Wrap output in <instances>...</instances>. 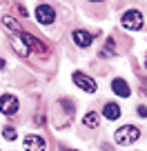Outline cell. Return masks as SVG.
I'll use <instances>...</instances> for the list:
<instances>
[{"label": "cell", "mask_w": 147, "mask_h": 151, "mask_svg": "<svg viewBox=\"0 0 147 151\" xmlns=\"http://www.w3.org/2000/svg\"><path fill=\"white\" fill-rule=\"evenodd\" d=\"M112 89H114V93L120 96V98H129V96H132V89H129L127 80H123V78H114V80H112Z\"/></svg>", "instance_id": "cell-10"}, {"label": "cell", "mask_w": 147, "mask_h": 151, "mask_svg": "<svg viewBox=\"0 0 147 151\" xmlns=\"http://www.w3.org/2000/svg\"><path fill=\"white\" fill-rule=\"evenodd\" d=\"M9 45L14 47V51L18 53V56H22V58H27L29 53H31V49H29V45L22 40V36H16L14 33V36L9 38Z\"/></svg>", "instance_id": "cell-8"}, {"label": "cell", "mask_w": 147, "mask_h": 151, "mask_svg": "<svg viewBox=\"0 0 147 151\" xmlns=\"http://www.w3.org/2000/svg\"><path fill=\"white\" fill-rule=\"evenodd\" d=\"M20 36H22V40L29 45V49H33L36 53H40V56H47V53H49L47 45H43V42H40V40H38L36 36H31V33H27V31H22Z\"/></svg>", "instance_id": "cell-7"}, {"label": "cell", "mask_w": 147, "mask_h": 151, "mask_svg": "<svg viewBox=\"0 0 147 151\" xmlns=\"http://www.w3.org/2000/svg\"><path fill=\"white\" fill-rule=\"evenodd\" d=\"M120 24H123V29H127V31H138V29H143L145 20H143V14L138 9H129V11L123 14Z\"/></svg>", "instance_id": "cell-2"}, {"label": "cell", "mask_w": 147, "mask_h": 151, "mask_svg": "<svg viewBox=\"0 0 147 151\" xmlns=\"http://www.w3.org/2000/svg\"><path fill=\"white\" fill-rule=\"evenodd\" d=\"M116 49H114V38H107V45L103 47V51H100V56H114Z\"/></svg>", "instance_id": "cell-14"}, {"label": "cell", "mask_w": 147, "mask_h": 151, "mask_svg": "<svg viewBox=\"0 0 147 151\" xmlns=\"http://www.w3.org/2000/svg\"><path fill=\"white\" fill-rule=\"evenodd\" d=\"M20 102L18 98H16L14 93H5V96H0V113H5V116H14L16 111H18Z\"/></svg>", "instance_id": "cell-4"}, {"label": "cell", "mask_w": 147, "mask_h": 151, "mask_svg": "<svg viewBox=\"0 0 147 151\" xmlns=\"http://www.w3.org/2000/svg\"><path fill=\"white\" fill-rule=\"evenodd\" d=\"M5 65H7V62L2 60V58H0V69H5Z\"/></svg>", "instance_id": "cell-17"}, {"label": "cell", "mask_w": 147, "mask_h": 151, "mask_svg": "<svg viewBox=\"0 0 147 151\" xmlns=\"http://www.w3.org/2000/svg\"><path fill=\"white\" fill-rule=\"evenodd\" d=\"M145 69H147V58H145Z\"/></svg>", "instance_id": "cell-19"}, {"label": "cell", "mask_w": 147, "mask_h": 151, "mask_svg": "<svg viewBox=\"0 0 147 151\" xmlns=\"http://www.w3.org/2000/svg\"><path fill=\"white\" fill-rule=\"evenodd\" d=\"M33 18L38 20L40 24H51L54 20H56V11L51 9V5H38L36 7V14H33Z\"/></svg>", "instance_id": "cell-5"}, {"label": "cell", "mask_w": 147, "mask_h": 151, "mask_svg": "<svg viewBox=\"0 0 147 151\" xmlns=\"http://www.w3.org/2000/svg\"><path fill=\"white\" fill-rule=\"evenodd\" d=\"M2 27H5V29H9L11 33L20 31V22L14 18V16H2Z\"/></svg>", "instance_id": "cell-13"}, {"label": "cell", "mask_w": 147, "mask_h": 151, "mask_svg": "<svg viewBox=\"0 0 147 151\" xmlns=\"http://www.w3.org/2000/svg\"><path fill=\"white\" fill-rule=\"evenodd\" d=\"M83 124H85V127H89V129H98V124H100L98 113H94V111H87L85 116H83Z\"/></svg>", "instance_id": "cell-12"}, {"label": "cell", "mask_w": 147, "mask_h": 151, "mask_svg": "<svg viewBox=\"0 0 147 151\" xmlns=\"http://www.w3.org/2000/svg\"><path fill=\"white\" fill-rule=\"evenodd\" d=\"M71 80H74V85L78 87V89H83L85 93H96V80L91 78V76H87V73H83V71H74L71 73Z\"/></svg>", "instance_id": "cell-3"}, {"label": "cell", "mask_w": 147, "mask_h": 151, "mask_svg": "<svg viewBox=\"0 0 147 151\" xmlns=\"http://www.w3.org/2000/svg\"><path fill=\"white\" fill-rule=\"evenodd\" d=\"M140 138V129L136 127V124H123L120 129H116L114 133V140L116 145L120 147H127V145H134V142Z\"/></svg>", "instance_id": "cell-1"}, {"label": "cell", "mask_w": 147, "mask_h": 151, "mask_svg": "<svg viewBox=\"0 0 147 151\" xmlns=\"http://www.w3.org/2000/svg\"><path fill=\"white\" fill-rule=\"evenodd\" d=\"M103 116H105L107 120H118V118H120V107H118L116 102H105Z\"/></svg>", "instance_id": "cell-11"}, {"label": "cell", "mask_w": 147, "mask_h": 151, "mask_svg": "<svg viewBox=\"0 0 147 151\" xmlns=\"http://www.w3.org/2000/svg\"><path fill=\"white\" fill-rule=\"evenodd\" d=\"M71 40H74L78 47L87 49L91 42H94V36H91V33H87V31H83V29H76V31L71 33Z\"/></svg>", "instance_id": "cell-9"}, {"label": "cell", "mask_w": 147, "mask_h": 151, "mask_svg": "<svg viewBox=\"0 0 147 151\" xmlns=\"http://www.w3.org/2000/svg\"><path fill=\"white\" fill-rule=\"evenodd\" d=\"M25 151H45L47 149V142H45L43 136H33V133H29V136H25Z\"/></svg>", "instance_id": "cell-6"}, {"label": "cell", "mask_w": 147, "mask_h": 151, "mask_svg": "<svg viewBox=\"0 0 147 151\" xmlns=\"http://www.w3.org/2000/svg\"><path fill=\"white\" fill-rule=\"evenodd\" d=\"M136 113L140 116V118H147V107H143V104H140V107L136 109Z\"/></svg>", "instance_id": "cell-16"}, {"label": "cell", "mask_w": 147, "mask_h": 151, "mask_svg": "<svg viewBox=\"0 0 147 151\" xmlns=\"http://www.w3.org/2000/svg\"><path fill=\"white\" fill-rule=\"evenodd\" d=\"M2 138H5V140H16V138H18L16 127H5L2 129Z\"/></svg>", "instance_id": "cell-15"}, {"label": "cell", "mask_w": 147, "mask_h": 151, "mask_svg": "<svg viewBox=\"0 0 147 151\" xmlns=\"http://www.w3.org/2000/svg\"><path fill=\"white\" fill-rule=\"evenodd\" d=\"M91 2H103V0H91Z\"/></svg>", "instance_id": "cell-18"}]
</instances>
